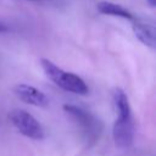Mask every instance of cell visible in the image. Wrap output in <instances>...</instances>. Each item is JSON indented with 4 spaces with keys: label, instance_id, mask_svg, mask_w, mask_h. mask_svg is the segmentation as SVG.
I'll use <instances>...</instances> for the list:
<instances>
[{
    "label": "cell",
    "instance_id": "obj_1",
    "mask_svg": "<svg viewBox=\"0 0 156 156\" xmlns=\"http://www.w3.org/2000/svg\"><path fill=\"white\" fill-rule=\"evenodd\" d=\"M40 66L45 72L46 77L51 79L57 87L66 91H71L78 95H87L89 89L85 82L74 73L66 72L58 66H56L52 61L48 58H40Z\"/></svg>",
    "mask_w": 156,
    "mask_h": 156
},
{
    "label": "cell",
    "instance_id": "obj_2",
    "mask_svg": "<svg viewBox=\"0 0 156 156\" xmlns=\"http://www.w3.org/2000/svg\"><path fill=\"white\" fill-rule=\"evenodd\" d=\"M9 118L12 123V126L24 136L34 139V140H41L44 139V129L41 124L27 111L21 108H15L10 111Z\"/></svg>",
    "mask_w": 156,
    "mask_h": 156
},
{
    "label": "cell",
    "instance_id": "obj_3",
    "mask_svg": "<svg viewBox=\"0 0 156 156\" xmlns=\"http://www.w3.org/2000/svg\"><path fill=\"white\" fill-rule=\"evenodd\" d=\"M113 141L119 149H128L134 140V124L133 118H116L112 128Z\"/></svg>",
    "mask_w": 156,
    "mask_h": 156
},
{
    "label": "cell",
    "instance_id": "obj_4",
    "mask_svg": "<svg viewBox=\"0 0 156 156\" xmlns=\"http://www.w3.org/2000/svg\"><path fill=\"white\" fill-rule=\"evenodd\" d=\"M63 110H65V112L71 115L79 123V126L88 134V136L96 135V133L100 130L99 121L94 116H91L89 112L84 111L83 108H80L78 106H74V105L66 104V105H63Z\"/></svg>",
    "mask_w": 156,
    "mask_h": 156
},
{
    "label": "cell",
    "instance_id": "obj_5",
    "mask_svg": "<svg viewBox=\"0 0 156 156\" xmlns=\"http://www.w3.org/2000/svg\"><path fill=\"white\" fill-rule=\"evenodd\" d=\"M133 32L135 37L146 46L155 49L156 46V27L150 18H133Z\"/></svg>",
    "mask_w": 156,
    "mask_h": 156
},
{
    "label": "cell",
    "instance_id": "obj_6",
    "mask_svg": "<svg viewBox=\"0 0 156 156\" xmlns=\"http://www.w3.org/2000/svg\"><path fill=\"white\" fill-rule=\"evenodd\" d=\"M15 95L23 102L38 106V107H45L49 105L48 96L39 89L28 85V84H17L13 88Z\"/></svg>",
    "mask_w": 156,
    "mask_h": 156
},
{
    "label": "cell",
    "instance_id": "obj_7",
    "mask_svg": "<svg viewBox=\"0 0 156 156\" xmlns=\"http://www.w3.org/2000/svg\"><path fill=\"white\" fill-rule=\"evenodd\" d=\"M96 9L100 13L104 15H108V16H115V17H121L124 20H133L134 15L132 12H129L127 9H124L123 6L111 2V1H100L96 5Z\"/></svg>",
    "mask_w": 156,
    "mask_h": 156
},
{
    "label": "cell",
    "instance_id": "obj_8",
    "mask_svg": "<svg viewBox=\"0 0 156 156\" xmlns=\"http://www.w3.org/2000/svg\"><path fill=\"white\" fill-rule=\"evenodd\" d=\"M112 98H113V104H115L116 111L118 113L117 118L130 117L132 116V111H130V106H129L128 98H127L126 93L121 88H115L113 93H112Z\"/></svg>",
    "mask_w": 156,
    "mask_h": 156
},
{
    "label": "cell",
    "instance_id": "obj_9",
    "mask_svg": "<svg viewBox=\"0 0 156 156\" xmlns=\"http://www.w3.org/2000/svg\"><path fill=\"white\" fill-rule=\"evenodd\" d=\"M9 30V28L4 24V23H0V33H5V32H7Z\"/></svg>",
    "mask_w": 156,
    "mask_h": 156
},
{
    "label": "cell",
    "instance_id": "obj_10",
    "mask_svg": "<svg viewBox=\"0 0 156 156\" xmlns=\"http://www.w3.org/2000/svg\"><path fill=\"white\" fill-rule=\"evenodd\" d=\"M147 2H149V5L151 6V7H154L155 5H156V0H146Z\"/></svg>",
    "mask_w": 156,
    "mask_h": 156
},
{
    "label": "cell",
    "instance_id": "obj_11",
    "mask_svg": "<svg viewBox=\"0 0 156 156\" xmlns=\"http://www.w3.org/2000/svg\"><path fill=\"white\" fill-rule=\"evenodd\" d=\"M30 1H35V0H30Z\"/></svg>",
    "mask_w": 156,
    "mask_h": 156
}]
</instances>
